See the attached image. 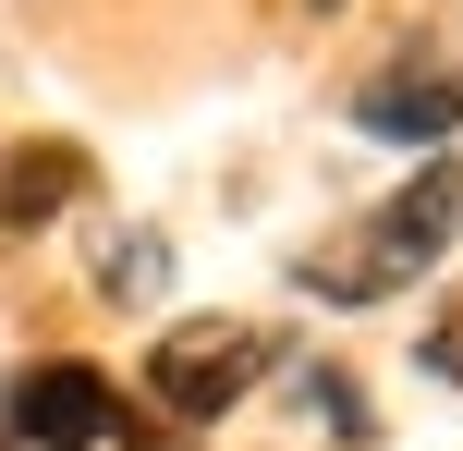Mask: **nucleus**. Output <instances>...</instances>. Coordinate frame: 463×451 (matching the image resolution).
<instances>
[{
    "instance_id": "f257e3e1",
    "label": "nucleus",
    "mask_w": 463,
    "mask_h": 451,
    "mask_svg": "<svg viewBox=\"0 0 463 451\" xmlns=\"http://www.w3.org/2000/svg\"><path fill=\"white\" fill-rule=\"evenodd\" d=\"M451 232H463V159L415 171V183H402L366 232L317 244V257H305V293H329V305H378V293H402L427 257H451Z\"/></svg>"
},
{
    "instance_id": "f03ea898",
    "label": "nucleus",
    "mask_w": 463,
    "mask_h": 451,
    "mask_svg": "<svg viewBox=\"0 0 463 451\" xmlns=\"http://www.w3.org/2000/svg\"><path fill=\"white\" fill-rule=\"evenodd\" d=\"M269 366H280V342L256 330V317H184V330L146 354V390H159L171 415H232Z\"/></svg>"
},
{
    "instance_id": "7ed1b4c3",
    "label": "nucleus",
    "mask_w": 463,
    "mask_h": 451,
    "mask_svg": "<svg viewBox=\"0 0 463 451\" xmlns=\"http://www.w3.org/2000/svg\"><path fill=\"white\" fill-rule=\"evenodd\" d=\"M110 428H122V390L98 379V366L49 354V366L13 379V439H24V451H98Z\"/></svg>"
},
{
    "instance_id": "20e7f679",
    "label": "nucleus",
    "mask_w": 463,
    "mask_h": 451,
    "mask_svg": "<svg viewBox=\"0 0 463 451\" xmlns=\"http://www.w3.org/2000/svg\"><path fill=\"white\" fill-rule=\"evenodd\" d=\"M354 122H366L378 146H451V122H463V73H378V86L354 98Z\"/></svg>"
},
{
    "instance_id": "39448f33",
    "label": "nucleus",
    "mask_w": 463,
    "mask_h": 451,
    "mask_svg": "<svg viewBox=\"0 0 463 451\" xmlns=\"http://www.w3.org/2000/svg\"><path fill=\"white\" fill-rule=\"evenodd\" d=\"M73 195H86V159L73 146H24L0 171V232H49V208H73Z\"/></svg>"
},
{
    "instance_id": "423d86ee",
    "label": "nucleus",
    "mask_w": 463,
    "mask_h": 451,
    "mask_svg": "<svg viewBox=\"0 0 463 451\" xmlns=\"http://www.w3.org/2000/svg\"><path fill=\"white\" fill-rule=\"evenodd\" d=\"M305 415H317L329 439H378V415L354 403V379H342V366H305Z\"/></svg>"
},
{
    "instance_id": "0eeeda50",
    "label": "nucleus",
    "mask_w": 463,
    "mask_h": 451,
    "mask_svg": "<svg viewBox=\"0 0 463 451\" xmlns=\"http://www.w3.org/2000/svg\"><path fill=\"white\" fill-rule=\"evenodd\" d=\"M427 366H439V379H463V330H439V342H427Z\"/></svg>"
}]
</instances>
